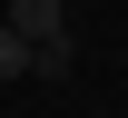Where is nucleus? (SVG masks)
<instances>
[{
    "mask_svg": "<svg viewBox=\"0 0 128 118\" xmlns=\"http://www.w3.org/2000/svg\"><path fill=\"white\" fill-rule=\"evenodd\" d=\"M30 69H40V49L10 30V20H0V79H30Z\"/></svg>",
    "mask_w": 128,
    "mask_h": 118,
    "instance_id": "2",
    "label": "nucleus"
},
{
    "mask_svg": "<svg viewBox=\"0 0 128 118\" xmlns=\"http://www.w3.org/2000/svg\"><path fill=\"white\" fill-rule=\"evenodd\" d=\"M10 30L40 49V79L69 69V0H10Z\"/></svg>",
    "mask_w": 128,
    "mask_h": 118,
    "instance_id": "1",
    "label": "nucleus"
}]
</instances>
